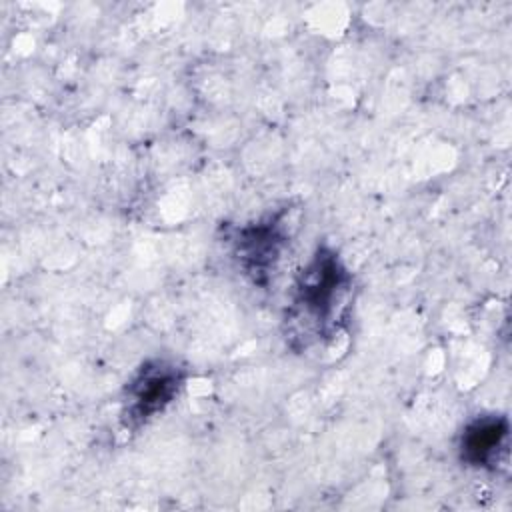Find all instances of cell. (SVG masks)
Instances as JSON below:
<instances>
[{"label": "cell", "instance_id": "obj_3", "mask_svg": "<svg viewBox=\"0 0 512 512\" xmlns=\"http://www.w3.org/2000/svg\"><path fill=\"white\" fill-rule=\"evenodd\" d=\"M284 246L286 234L282 214H278L240 228L234 238V256L242 272L254 284L264 286L270 280Z\"/></svg>", "mask_w": 512, "mask_h": 512}, {"label": "cell", "instance_id": "obj_2", "mask_svg": "<svg viewBox=\"0 0 512 512\" xmlns=\"http://www.w3.org/2000/svg\"><path fill=\"white\" fill-rule=\"evenodd\" d=\"M182 382V370L174 362H144L124 388L122 420L126 426H140L160 414L178 396Z\"/></svg>", "mask_w": 512, "mask_h": 512}, {"label": "cell", "instance_id": "obj_1", "mask_svg": "<svg viewBox=\"0 0 512 512\" xmlns=\"http://www.w3.org/2000/svg\"><path fill=\"white\" fill-rule=\"evenodd\" d=\"M352 274L338 254L320 246L298 272L290 308L286 312V338L296 348L330 338L344 320Z\"/></svg>", "mask_w": 512, "mask_h": 512}, {"label": "cell", "instance_id": "obj_4", "mask_svg": "<svg viewBox=\"0 0 512 512\" xmlns=\"http://www.w3.org/2000/svg\"><path fill=\"white\" fill-rule=\"evenodd\" d=\"M510 426L504 416H480L460 434V458L468 466L496 470L508 458Z\"/></svg>", "mask_w": 512, "mask_h": 512}]
</instances>
